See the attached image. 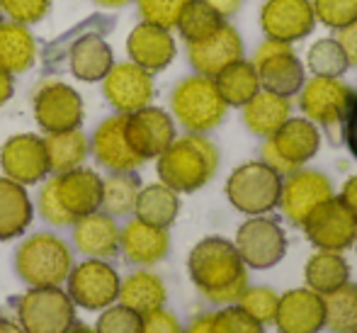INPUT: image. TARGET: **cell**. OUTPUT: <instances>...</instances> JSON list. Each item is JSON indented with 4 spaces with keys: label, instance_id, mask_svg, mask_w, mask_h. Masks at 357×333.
Returning <instances> with one entry per match:
<instances>
[{
    "label": "cell",
    "instance_id": "cell-1",
    "mask_svg": "<svg viewBox=\"0 0 357 333\" xmlns=\"http://www.w3.org/2000/svg\"><path fill=\"white\" fill-rule=\"evenodd\" d=\"M188 272L195 287L214 304H236L248 287V267L236 251L234 241L207 236L190 251Z\"/></svg>",
    "mask_w": 357,
    "mask_h": 333
},
{
    "label": "cell",
    "instance_id": "cell-2",
    "mask_svg": "<svg viewBox=\"0 0 357 333\" xmlns=\"http://www.w3.org/2000/svg\"><path fill=\"white\" fill-rule=\"evenodd\" d=\"M158 178L175 193H197L219 170V151L204 134L175 136L158 156Z\"/></svg>",
    "mask_w": 357,
    "mask_h": 333
},
{
    "label": "cell",
    "instance_id": "cell-3",
    "mask_svg": "<svg viewBox=\"0 0 357 333\" xmlns=\"http://www.w3.org/2000/svg\"><path fill=\"white\" fill-rule=\"evenodd\" d=\"M170 110L173 117L183 124L188 132L204 134L212 132L224 122L229 105L216 90L214 78L209 75H188L173 88L170 95Z\"/></svg>",
    "mask_w": 357,
    "mask_h": 333
},
{
    "label": "cell",
    "instance_id": "cell-4",
    "mask_svg": "<svg viewBox=\"0 0 357 333\" xmlns=\"http://www.w3.org/2000/svg\"><path fill=\"white\" fill-rule=\"evenodd\" d=\"M282 175L265 161H248L238 165L226 180V198L241 214H268L280 205Z\"/></svg>",
    "mask_w": 357,
    "mask_h": 333
},
{
    "label": "cell",
    "instance_id": "cell-5",
    "mask_svg": "<svg viewBox=\"0 0 357 333\" xmlns=\"http://www.w3.org/2000/svg\"><path fill=\"white\" fill-rule=\"evenodd\" d=\"M17 275L32 287H56L68 277L73 258L68 246L54 234H34L15 253Z\"/></svg>",
    "mask_w": 357,
    "mask_h": 333
},
{
    "label": "cell",
    "instance_id": "cell-6",
    "mask_svg": "<svg viewBox=\"0 0 357 333\" xmlns=\"http://www.w3.org/2000/svg\"><path fill=\"white\" fill-rule=\"evenodd\" d=\"M321 149V132L311 119L289 117L273 136H268L263 144V161L273 165L280 175H289L294 170L304 168Z\"/></svg>",
    "mask_w": 357,
    "mask_h": 333
},
{
    "label": "cell",
    "instance_id": "cell-7",
    "mask_svg": "<svg viewBox=\"0 0 357 333\" xmlns=\"http://www.w3.org/2000/svg\"><path fill=\"white\" fill-rule=\"evenodd\" d=\"M299 98V110L306 119L316 127L335 129L343 127L348 114L353 112L357 103V90L343 83V78H319L311 75L301 90L296 93Z\"/></svg>",
    "mask_w": 357,
    "mask_h": 333
},
{
    "label": "cell",
    "instance_id": "cell-8",
    "mask_svg": "<svg viewBox=\"0 0 357 333\" xmlns=\"http://www.w3.org/2000/svg\"><path fill=\"white\" fill-rule=\"evenodd\" d=\"M17 316L24 333H66L75 324V304L59 287H32L20 299Z\"/></svg>",
    "mask_w": 357,
    "mask_h": 333
},
{
    "label": "cell",
    "instance_id": "cell-9",
    "mask_svg": "<svg viewBox=\"0 0 357 333\" xmlns=\"http://www.w3.org/2000/svg\"><path fill=\"white\" fill-rule=\"evenodd\" d=\"M253 66L258 71L260 88L284 98H294L306 83L304 61L296 57L294 44L265 37V42L255 49Z\"/></svg>",
    "mask_w": 357,
    "mask_h": 333
},
{
    "label": "cell",
    "instance_id": "cell-10",
    "mask_svg": "<svg viewBox=\"0 0 357 333\" xmlns=\"http://www.w3.org/2000/svg\"><path fill=\"white\" fill-rule=\"evenodd\" d=\"M236 251L243 258L245 267L270 270L282 263L287 256V234L275 219L265 214L250 216L236 231Z\"/></svg>",
    "mask_w": 357,
    "mask_h": 333
},
{
    "label": "cell",
    "instance_id": "cell-11",
    "mask_svg": "<svg viewBox=\"0 0 357 333\" xmlns=\"http://www.w3.org/2000/svg\"><path fill=\"white\" fill-rule=\"evenodd\" d=\"M309 244L316 251L345 253L357 239V219L340 198H331L319 205L301 224Z\"/></svg>",
    "mask_w": 357,
    "mask_h": 333
},
{
    "label": "cell",
    "instance_id": "cell-12",
    "mask_svg": "<svg viewBox=\"0 0 357 333\" xmlns=\"http://www.w3.org/2000/svg\"><path fill=\"white\" fill-rule=\"evenodd\" d=\"M66 280L68 297L73 299V304L90 311L112 306L119 297V285H122L117 270L109 263H105L102 258H90L71 267Z\"/></svg>",
    "mask_w": 357,
    "mask_h": 333
},
{
    "label": "cell",
    "instance_id": "cell-13",
    "mask_svg": "<svg viewBox=\"0 0 357 333\" xmlns=\"http://www.w3.org/2000/svg\"><path fill=\"white\" fill-rule=\"evenodd\" d=\"M83 98L61 80L44 83L34 95V119L47 134L71 132L83 124Z\"/></svg>",
    "mask_w": 357,
    "mask_h": 333
},
{
    "label": "cell",
    "instance_id": "cell-14",
    "mask_svg": "<svg viewBox=\"0 0 357 333\" xmlns=\"http://www.w3.org/2000/svg\"><path fill=\"white\" fill-rule=\"evenodd\" d=\"M333 195V183L328 175H324L321 170L299 168L282 178V193H280L278 207L284 212V216L291 224L301 226L316 207L324 205Z\"/></svg>",
    "mask_w": 357,
    "mask_h": 333
},
{
    "label": "cell",
    "instance_id": "cell-15",
    "mask_svg": "<svg viewBox=\"0 0 357 333\" xmlns=\"http://www.w3.org/2000/svg\"><path fill=\"white\" fill-rule=\"evenodd\" d=\"M260 27L268 39L296 44L314 32V5L311 0H265L260 8Z\"/></svg>",
    "mask_w": 357,
    "mask_h": 333
},
{
    "label": "cell",
    "instance_id": "cell-16",
    "mask_svg": "<svg viewBox=\"0 0 357 333\" xmlns=\"http://www.w3.org/2000/svg\"><path fill=\"white\" fill-rule=\"evenodd\" d=\"M105 98L119 114H132L153 100V73L137 64H114L105 75Z\"/></svg>",
    "mask_w": 357,
    "mask_h": 333
},
{
    "label": "cell",
    "instance_id": "cell-17",
    "mask_svg": "<svg viewBox=\"0 0 357 333\" xmlns=\"http://www.w3.org/2000/svg\"><path fill=\"white\" fill-rule=\"evenodd\" d=\"M127 141L134 149V154L142 161L158 158L175 139V122L165 110L160 108H146L127 114Z\"/></svg>",
    "mask_w": 357,
    "mask_h": 333
},
{
    "label": "cell",
    "instance_id": "cell-18",
    "mask_svg": "<svg viewBox=\"0 0 357 333\" xmlns=\"http://www.w3.org/2000/svg\"><path fill=\"white\" fill-rule=\"evenodd\" d=\"M54 198L66 212L71 224L85 214H93L102 205V178L95 170L88 168H73L68 173L54 175L52 180Z\"/></svg>",
    "mask_w": 357,
    "mask_h": 333
},
{
    "label": "cell",
    "instance_id": "cell-19",
    "mask_svg": "<svg viewBox=\"0 0 357 333\" xmlns=\"http://www.w3.org/2000/svg\"><path fill=\"white\" fill-rule=\"evenodd\" d=\"M0 165L5 170V178L20 185H34L44 180L49 173L44 139H39L37 134L10 136L0 149Z\"/></svg>",
    "mask_w": 357,
    "mask_h": 333
},
{
    "label": "cell",
    "instance_id": "cell-20",
    "mask_svg": "<svg viewBox=\"0 0 357 333\" xmlns=\"http://www.w3.org/2000/svg\"><path fill=\"white\" fill-rule=\"evenodd\" d=\"M243 39H241L238 29L234 24L224 22L212 37L202 39V42L188 44V59L195 73L209 75L214 78L219 71L231 66L234 61L243 59Z\"/></svg>",
    "mask_w": 357,
    "mask_h": 333
},
{
    "label": "cell",
    "instance_id": "cell-21",
    "mask_svg": "<svg viewBox=\"0 0 357 333\" xmlns=\"http://www.w3.org/2000/svg\"><path fill=\"white\" fill-rule=\"evenodd\" d=\"M275 326L280 333H319L326 326L324 297L309 287H296L280 295Z\"/></svg>",
    "mask_w": 357,
    "mask_h": 333
},
{
    "label": "cell",
    "instance_id": "cell-22",
    "mask_svg": "<svg viewBox=\"0 0 357 333\" xmlns=\"http://www.w3.org/2000/svg\"><path fill=\"white\" fill-rule=\"evenodd\" d=\"M127 54L132 59V64L146 68L149 73H158V71H165L173 64L178 47H175L170 29L151 22H142L129 32Z\"/></svg>",
    "mask_w": 357,
    "mask_h": 333
},
{
    "label": "cell",
    "instance_id": "cell-23",
    "mask_svg": "<svg viewBox=\"0 0 357 333\" xmlns=\"http://www.w3.org/2000/svg\"><path fill=\"white\" fill-rule=\"evenodd\" d=\"M127 114H114L107 117L93 134V151L95 158L112 173H134L144 163L127 141Z\"/></svg>",
    "mask_w": 357,
    "mask_h": 333
},
{
    "label": "cell",
    "instance_id": "cell-24",
    "mask_svg": "<svg viewBox=\"0 0 357 333\" xmlns=\"http://www.w3.org/2000/svg\"><path fill=\"white\" fill-rule=\"evenodd\" d=\"M119 249L134 265H155L170 251L168 229L151 226L142 219H132L119 231Z\"/></svg>",
    "mask_w": 357,
    "mask_h": 333
},
{
    "label": "cell",
    "instance_id": "cell-25",
    "mask_svg": "<svg viewBox=\"0 0 357 333\" xmlns=\"http://www.w3.org/2000/svg\"><path fill=\"white\" fill-rule=\"evenodd\" d=\"M73 241L80 253L90 258H112L119 253V226L102 212H93L75 221Z\"/></svg>",
    "mask_w": 357,
    "mask_h": 333
},
{
    "label": "cell",
    "instance_id": "cell-26",
    "mask_svg": "<svg viewBox=\"0 0 357 333\" xmlns=\"http://www.w3.org/2000/svg\"><path fill=\"white\" fill-rule=\"evenodd\" d=\"M241 110H243L245 127L255 136L268 139L291 117V98L260 88Z\"/></svg>",
    "mask_w": 357,
    "mask_h": 333
},
{
    "label": "cell",
    "instance_id": "cell-27",
    "mask_svg": "<svg viewBox=\"0 0 357 333\" xmlns=\"http://www.w3.org/2000/svg\"><path fill=\"white\" fill-rule=\"evenodd\" d=\"M32 221V202L24 185L0 178V241L17 239Z\"/></svg>",
    "mask_w": 357,
    "mask_h": 333
},
{
    "label": "cell",
    "instance_id": "cell-28",
    "mask_svg": "<svg viewBox=\"0 0 357 333\" xmlns=\"http://www.w3.org/2000/svg\"><path fill=\"white\" fill-rule=\"evenodd\" d=\"M114 66V57L109 44L98 34H85L83 39L73 44L71 49V71L75 78L85 80V83H95L102 80Z\"/></svg>",
    "mask_w": 357,
    "mask_h": 333
},
{
    "label": "cell",
    "instance_id": "cell-29",
    "mask_svg": "<svg viewBox=\"0 0 357 333\" xmlns=\"http://www.w3.org/2000/svg\"><path fill=\"white\" fill-rule=\"evenodd\" d=\"M37 44L27 24L0 22V68L5 73H24L32 68Z\"/></svg>",
    "mask_w": 357,
    "mask_h": 333
},
{
    "label": "cell",
    "instance_id": "cell-30",
    "mask_svg": "<svg viewBox=\"0 0 357 333\" xmlns=\"http://www.w3.org/2000/svg\"><path fill=\"white\" fill-rule=\"evenodd\" d=\"M165 285L155 272L149 270H139L132 272L127 280H122L119 285V297L117 299L122 302L124 306L134 309L137 314H149V311H155L165 304Z\"/></svg>",
    "mask_w": 357,
    "mask_h": 333
},
{
    "label": "cell",
    "instance_id": "cell-31",
    "mask_svg": "<svg viewBox=\"0 0 357 333\" xmlns=\"http://www.w3.org/2000/svg\"><path fill=\"white\" fill-rule=\"evenodd\" d=\"M134 212H137V219L146 221V224L168 229L180 214V198L165 183L146 185L144 190H139Z\"/></svg>",
    "mask_w": 357,
    "mask_h": 333
},
{
    "label": "cell",
    "instance_id": "cell-32",
    "mask_svg": "<svg viewBox=\"0 0 357 333\" xmlns=\"http://www.w3.org/2000/svg\"><path fill=\"white\" fill-rule=\"evenodd\" d=\"M214 83L229 108H243V105L260 90L258 71H255L253 61H245V59H238V61H234L231 66L219 71V73L214 75Z\"/></svg>",
    "mask_w": 357,
    "mask_h": 333
},
{
    "label": "cell",
    "instance_id": "cell-33",
    "mask_svg": "<svg viewBox=\"0 0 357 333\" xmlns=\"http://www.w3.org/2000/svg\"><path fill=\"white\" fill-rule=\"evenodd\" d=\"M306 287L319 292L321 297L338 290L340 285L350 280V265L343 258V253L335 251H316L304 267Z\"/></svg>",
    "mask_w": 357,
    "mask_h": 333
},
{
    "label": "cell",
    "instance_id": "cell-34",
    "mask_svg": "<svg viewBox=\"0 0 357 333\" xmlns=\"http://www.w3.org/2000/svg\"><path fill=\"white\" fill-rule=\"evenodd\" d=\"M44 149H47L49 173L61 175L73 168H80V163L88 156V139L80 129L49 134L44 139Z\"/></svg>",
    "mask_w": 357,
    "mask_h": 333
},
{
    "label": "cell",
    "instance_id": "cell-35",
    "mask_svg": "<svg viewBox=\"0 0 357 333\" xmlns=\"http://www.w3.org/2000/svg\"><path fill=\"white\" fill-rule=\"evenodd\" d=\"M326 329L331 333H353L357 331V285L345 282L338 290L324 295Z\"/></svg>",
    "mask_w": 357,
    "mask_h": 333
},
{
    "label": "cell",
    "instance_id": "cell-36",
    "mask_svg": "<svg viewBox=\"0 0 357 333\" xmlns=\"http://www.w3.org/2000/svg\"><path fill=\"white\" fill-rule=\"evenodd\" d=\"M304 68L311 75H319V78H343L345 71L350 68V64L345 59V52L338 44V39L324 37V39H316L309 47Z\"/></svg>",
    "mask_w": 357,
    "mask_h": 333
},
{
    "label": "cell",
    "instance_id": "cell-37",
    "mask_svg": "<svg viewBox=\"0 0 357 333\" xmlns=\"http://www.w3.org/2000/svg\"><path fill=\"white\" fill-rule=\"evenodd\" d=\"M224 22L226 20L221 17L216 10L209 8L207 3H202V0H190L175 27H178L180 37L185 39V44H195V42H202V39L212 37Z\"/></svg>",
    "mask_w": 357,
    "mask_h": 333
},
{
    "label": "cell",
    "instance_id": "cell-38",
    "mask_svg": "<svg viewBox=\"0 0 357 333\" xmlns=\"http://www.w3.org/2000/svg\"><path fill=\"white\" fill-rule=\"evenodd\" d=\"M139 195V178L134 173H112L102 180V205L109 216H124L134 212Z\"/></svg>",
    "mask_w": 357,
    "mask_h": 333
},
{
    "label": "cell",
    "instance_id": "cell-39",
    "mask_svg": "<svg viewBox=\"0 0 357 333\" xmlns=\"http://www.w3.org/2000/svg\"><path fill=\"white\" fill-rule=\"evenodd\" d=\"M236 304L250 314L255 321H260L263 326L273 324L275 314H278V304H280V295L270 287H245V292L238 297Z\"/></svg>",
    "mask_w": 357,
    "mask_h": 333
},
{
    "label": "cell",
    "instance_id": "cell-40",
    "mask_svg": "<svg viewBox=\"0 0 357 333\" xmlns=\"http://www.w3.org/2000/svg\"><path fill=\"white\" fill-rule=\"evenodd\" d=\"M316 22L328 29H343L357 20V0H311Z\"/></svg>",
    "mask_w": 357,
    "mask_h": 333
},
{
    "label": "cell",
    "instance_id": "cell-41",
    "mask_svg": "<svg viewBox=\"0 0 357 333\" xmlns=\"http://www.w3.org/2000/svg\"><path fill=\"white\" fill-rule=\"evenodd\" d=\"M188 3L190 0H137L139 15H142L144 22L158 24V27L165 29H173L178 24Z\"/></svg>",
    "mask_w": 357,
    "mask_h": 333
},
{
    "label": "cell",
    "instance_id": "cell-42",
    "mask_svg": "<svg viewBox=\"0 0 357 333\" xmlns=\"http://www.w3.org/2000/svg\"><path fill=\"white\" fill-rule=\"evenodd\" d=\"M212 333H265V326L245 314L238 304H226L212 314Z\"/></svg>",
    "mask_w": 357,
    "mask_h": 333
},
{
    "label": "cell",
    "instance_id": "cell-43",
    "mask_svg": "<svg viewBox=\"0 0 357 333\" xmlns=\"http://www.w3.org/2000/svg\"><path fill=\"white\" fill-rule=\"evenodd\" d=\"M98 333H142V314L129 306H107L95 326Z\"/></svg>",
    "mask_w": 357,
    "mask_h": 333
},
{
    "label": "cell",
    "instance_id": "cell-44",
    "mask_svg": "<svg viewBox=\"0 0 357 333\" xmlns=\"http://www.w3.org/2000/svg\"><path fill=\"white\" fill-rule=\"evenodd\" d=\"M52 0H0V10L13 17V22L34 24L47 17Z\"/></svg>",
    "mask_w": 357,
    "mask_h": 333
},
{
    "label": "cell",
    "instance_id": "cell-45",
    "mask_svg": "<svg viewBox=\"0 0 357 333\" xmlns=\"http://www.w3.org/2000/svg\"><path fill=\"white\" fill-rule=\"evenodd\" d=\"M142 333H183V326L175 319V314L160 306V309L142 316Z\"/></svg>",
    "mask_w": 357,
    "mask_h": 333
},
{
    "label": "cell",
    "instance_id": "cell-46",
    "mask_svg": "<svg viewBox=\"0 0 357 333\" xmlns=\"http://www.w3.org/2000/svg\"><path fill=\"white\" fill-rule=\"evenodd\" d=\"M39 214L54 226H68L71 219L66 216V212L61 209V205L54 198V190H52V183H47L39 193Z\"/></svg>",
    "mask_w": 357,
    "mask_h": 333
},
{
    "label": "cell",
    "instance_id": "cell-47",
    "mask_svg": "<svg viewBox=\"0 0 357 333\" xmlns=\"http://www.w3.org/2000/svg\"><path fill=\"white\" fill-rule=\"evenodd\" d=\"M335 39H338V44L343 47L348 64L357 68V20L350 24H345L343 29H338V37Z\"/></svg>",
    "mask_w": 357,
    "mask_h": 333
},
{
    "label": "cell",
    "instance_id": "cell-48",
    "mask_svg": "<svg viewBox=\"0 0 357 333\" xmlns=\"http://www.w3.org/2000/svg\"><path fill=\"white\" fill-rule=\"evenodd\" d=\"M338 198L345 202V207L353 212V216L357 219V175H350V178L345 180V185H343V190H340Z\"/></svg>",
    "mask_w": 357,
    "mask_h": 333
},
{
    "label": "cell",
    "instance_id": "cell-49",
    "mask_svg": "<svg viewBox=\"0 0 357 333\" xmlns=\"http://www.w3.org/2000/svg\"><path fill=\"white\" fill-rule=\"evenodd\" d=\"M343 127H345V144H348V151L357 158V103H355L353 112L348 114Z\"/></svg>",
    "mask_w": 357,
    "mask_h": 333
},
{
    "label": "cell",
    "instance_id": "cell-50",
    "mask_svg": "<svg viewBox=\"0 0 357 333\" xmlns=\"http://www.w3.org/2000/svg\"><path fill=\"white\" fill-rule=\"evenodd\" d=\"M202 3H207L209 8L216 10V13L221 15L224 20H229L231 15H236L241 10V5H243V0H202Z\"/></svg>",
    "mask_w": 357,
    "mask_h": 333
},
{
    "label": "cell",
    "instance_id": "cell-51",
    "mask_svg": "<svg viewBox=\"0 0 357 333\" xmlns=\"http://www.w3.org/2000/svg\"><path fill=\"white\" fill-rule=\"evenodd\" d=\"M183 333H212V314H202L188 326V331Z\"/></svg>",
    "mask_w": 357,
    "mask_h": 333
},
{
    "label": "cell",
    "instance_id": "cell-52",
    "mask_svg": "<svg viewBox=\"0 0 357 333\" xmlns=\"http://www.w3.org/2000/svg\"><path fill=\"white\" fill-rule=\"evenodd\" d=\"M13 98V75L0 68V105Z\"/></svg>",
    "mask_w": 357,
    "mask_h": 333
},
{
    "label": "cell",
    "instance_id": "cell-53",
    "mask_svg": "<svg viewBox=\"0 0 357 333\" xmlns=\"http://www.w3.org/2000/svg\"><path fill=\"white\" fill-rule=\"evenodd\" d=\"M0 333H24V331H22V326L15 324V321L0 319Z\"/></svg>",
    "mask_w": 357,
    "mask_h": 333
},
{
    "label": "cell",
    "instance_id": "cell-54",
    "mask_svg": "<svg viewBox=\"0 0 357 333\" xmlns=\"http://www.w3.org/2000/svg\"><path fill=\"white\" fill-rule=\"evenodd\" d=\"M98 5H102V8H122V5L132 3V0H95Z\"/></svg>",
    "mask_w": 357,
    "mask_h": 333
},
{
    "label": "cell",
    "instance_id": "cell-55",
    "mask_svg": "<svg viewBox=\"0 0 357 333\" xmlns=\"http://www.w3.org/2000/svg\"><path fill=\"white\" fill-rule=\"evenodd\" d=\"M66 333H98V331H95V329H88V326H75V324H73Z\"/></svg>",
    "mask_w": 357,
    "mask_h": 333
},
{
    "label": "cell",
    "instance_id": "cell-56",
    "mask_svg": "<svg viewBox=\"0 0 357 333\" xmlns=\"http://www.w3.org/2000/svg\"><path fill=\"white\" fill-rule=\"evenodd\" d=\"M353 246H355V253H357V239H355V244H353Z\"/></svg>",
    "mask_w": 357,
    "mask_h": 333
},
{
    "label": "cell",
    "instance_id": "cell-57",
    "mask_svg": "<svg viewBox=\"0 0 357 333\" xmlns=\"http://www.w3.org/2000/svg\"><path fill=\"white\" fill-rule=\"evenodd\" d=\"M353 333H357V331H353Z\"/></svg>",
    "mask_w": 357,
    "mask_h": 333
}]
</instances>
